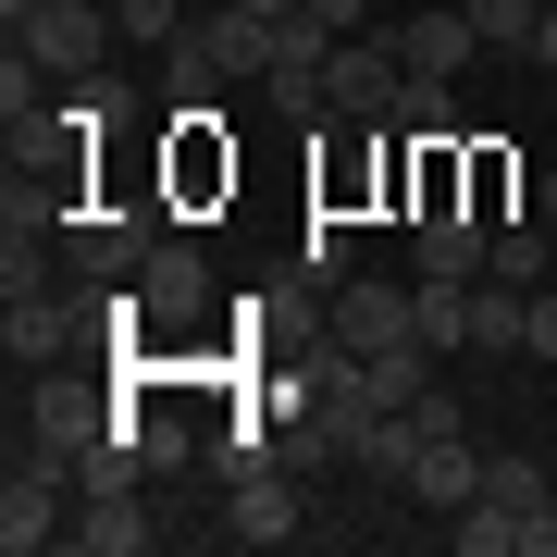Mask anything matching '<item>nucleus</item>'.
Returning a JSON list of instances; mask_svg holds the SVG:
<instances>
[{
    "mask_svg": "<svg viewBox=\"0 0 557 557\" xmlns=\"http://www.w3.org/2000/svg\"><path fill=\"white\" fill-rule=\"evenodd\" d=\"M161 62H174V112H186V100H223V87L273 75V25H260L248 0H211V13L186 25V38L161 50Z\"/></svg>",
    "mask_w": 557,
    "mask_h": 557,
    "instance_id": "f257e3e1",
    "label": "nucleus"
},
{
    "mask_svg": "<svg viewBox=\"0 0 557 557\" xmlns=\"http://www.w3.org/2000/svg\"><path fill=\"white\" fill-rule=\"evenodd\" d=\"M112 421H124V384H75V359H62V372L25 384V434H13V458H50V471H75V458L112 434Z\"/></svg>",
    "mask_w": 557,
    "mask_h": 557,
    "instance_id": "f03ea898",
    "label": "nucleus"
},
{
    "mask_svg": "<svg viewBox=\"0 0 557 557\" xmlns=\"http://www.w3.org/2000/svg\"><path fill=\"white\" fill-rule=\"evenodd\" d=\"M161 248V211H75L62 223V273L100 298V285H137V260Z\"/></svg>",
    "mask_w": 557,
    "mask_h": 557,
    "instance_id": "7ed1b4c3",
    "label": "nucleus"
},
{
    "mask_svg": "<svg viewBox=\"0 0 557 557\" xmlns=\"http://www.w3.org/2000/svg\"><path fill=\"white\" fill-rule=\"evenodd\" d=\"M87 335H112L87 285H75V298H13V310H0V347H13V372H62Z\"/></svg>",
    "mask_w": 557,
    "mask_h": 557,
    "instance_id": "20e7f679",
    "label": "nucleus"
},
{
    "mask_svg": "<svg viewBox=\"0 0 557 557\" xmlns=\"http://www.w3.org/2000/svg\"><path fill=\"white\" fill-rule=\"evenodd\" d=\"M0 545H13V557L75 545V471H50V458H13V483H0Z\"/></svg>",
    "mask_w": 557,
    "mask_h": 557,
    "instance_id": "39448f33",
    "label": "nucleus"
},
{
    "mask_svg": "<svg viewBox=\"0 0 557 557\" xmlns=\"http://www.w3.org/2000/svg\"><path fill=\"white\" fill-rule=\"evenodd\" d=\"M322 335L359 347V359H372V347H409V335H421V285H372V273H347L335 298H322Z\"/></svg>",
    "mask_w": 557,
    "mask_h": 557,
    "instance_id": "423d86ee",
    "label": "nucleus"
},
{
    "mask_svg": "<svg viewBox=\"0 0 557 557\" xmlns=\"http://www.w3.org/2000/svg\"><path fill=\"white\" fill-rule=\"evenodd\" d=\"M13 38L38 50V62H50L62 87H87V75H100V62H112V13H100V0H38V13L13 25Z\"/></svg>",
    "mask_w": 557,
    "mask_h": 557,
    "instance_id": "0eeeda50",
    "label": "nucleus"
},
{
    "mask_svg": "<svg viewBox=\"0 0 557 557\" xmlns=\"http://www.w3.org/2000/svg\"><path fill=\"white\" fill-rule=\"evenodd\" d=\"M397 87H409L397 38H335V62H322V100H335V124H384V112H397Z\"/></svg>",
    "mask_w": 557,
    "mask_h": 557,
    "instance_id": "6e6552de",
    "label": "nucleus"
},
{
    "mask_svg": "<svg viewBox=\"0 0 557 557\" xmlns=\"http://www.w3.org/2000/svg\"><path fill=\"white\" fill-rule=\"evenodd\" d=\"M137 310H149V335H186V322L211 310V260L186 248V236H161V248L137 260Z\"/></svg>",
    "mask_w": 557,
    "mask_h": 557,
    "instance_id": "1a4fd4ad",
    "label": "nucleus"
},
{
    "mask_svg": "<svg viewBox=\"0 0 557 557\" xmlns=\"http://www.w3.org/2000/svg\"><path fill=\"white\" fill-rule=\"evenodd\" d=\"M211 533H223V545H298V496H285V471H236Z\"/></svg>",
    "mask_w": 557,
    "mask_h": 557,
    "instance_id": "9d476101",
    "label": "nucleus"
},
{
    "mask_svg": "<svg viewBox=\"0 0 557 557\" xmlns=\"http://www.w3.org/2000/svg\"><path fill=\"white\" fill-rule=\"evenodd\" d=\"M409 496H421V508H446V520H458V508L483 496V446L458 434V421H446V434H421V446H409Z\"/></svg>",
    "mask_w": 557,
    "mask_h": 557,
    "instance_id": "9b49d317",
    "label": "nucleus"
},
{
    "mask_svg": "<svg viewBox=\"0 0 557 557\" xmlns=\"http://www.w3.org/2000/svg\"><path fill=\"white\" fill-rule=\"evenodd\" d=\"M409 236H421V273H434V285H483V248H496L483 211H421Z\"/></svg>",
    "mask_w": 557,
    "mask_h": 557,
    "instance_id": "f8f14e48",
    "label": "nucleus"
},
{
    "mask_svg": "<svg viewBox=\"0 0 557 557\" xmlns=\"http://www.w3.org/2000/svg\"><path fill=\"white\" fill-rule=\"evenodd\" d=\"M384 38H397V62H409V75H458V62L483 50V25L458 13V0H434V13H409V25H384Z\"/></svg>",
    "mask_w": 557,
    "mask_h": 557,
    "instance_id": "ddd939ff",
    "label": "nucleus"
},
{
    "mask_svg": "<svg viewBox=\"0 0 557 557\" xmlns=\"http://www.w3.org/2000/svg\"><path fill=\"white\" fill-rule=\"evenodd\" d=\"M149 533H161V520H149L137 496H75V545H87V557H137Z\"/></svg>",
    "mask_w": 557,
    "mask_h": 557,
    "instance_id": "4468645a",
    "label": "nucleus"
},
{
    "mask_svg": "<svg viewBox=\"0 0 557 557\" xmlns=\"http://www.w3.org/2000/svg\"><path fill=\"white\" fill-rule=\"evenodd\" d=\"M483 273H496V285H545V273H557V223H545V211H533V223H496Z\"/></svg>",
    "mask_w": 557,
    "mask_h": 557,
    "instance_id": "2eb2a0df",
    "label": "nucleus"
},
{
    "mask_svg": "<svg viewBox=\"0 0 557 557\" xmlns=\"http://www.w3.org/2000/svg\"><path fill=\"white\" fill-rule=\"evenodd\" d=\"M384 124H397L409 149H421V137H458V75H409V87H397V112H384Z\"/></svg>",
    "mask_w": 557,
    "mask_h": 557,
    "instance_id": "dca6fc26",
    "label": "nucleus"
},
{
    "mask_svg": "<svg viewBox=\"0 0 557 557\" xmlns=\"http://www.w3.org/2000/svg\"><path fill=\"white\" fill-rule=\"evenodd\" d=\"M458 13L483 25V50H533V25H545V0H458Z\"/></svg>",
    "mask_w": 557,
    "mask_h": 557,
    "instance_id": "f3484780",
    "label": "nucleus"
},
{
    "mask_svg": "<svg viewBox=\"0 0 557 557\" xmlns=\"http://www.w3.org/2000/svg\"><path fill=\"white\" fill-rule=\"evenodd\" d=\"M421 347H471V285H434V273H421Z\"/></svg>",
    "mask_w": 557,
    "mask_h": 557,
    "instance_id": "a211bd4d",
    "label": "nucleus"
},
{
    "mask_svg": "<svg viewBox=\"0 0 557 557\" xmlns=\"http://www.w3.org/2000/svg\"><path fill=\"white\" fill-rule=\"evenodd\" d=\"M298 273L322 285V298L347 285V223H335V211H310V236H298Z\"/></svg>",
    "mask_w": 557,
    "mask_h": 557,
    "instance_id": "6ab92c4d",
    "label": "nucleus"
},
{
    "mask_svg": "<svg viewBox=\"0 0 557 557\" xmlns=\"http://www.w3.org/2000/svg\"><path fill=\"white\" fill-rule=\"evenodd\" d=\"M508 199H520V161H508V149H471V211L508 223Z\"/></svg>",
    "mask_w": 557,
    "mask_h": 557,
    "instance_id": "aec40b11",
    "label": "nucleus"
},
{
    "mask_svg": "<svg viewBox=\"0 0 557 557\" xmlns=\"http://www.w3.org/2000/svg\"><path fill=\"white\" fill-rule=\"evenodd\" d=\"M112 25H124V38H149V50H174V38H186V0H124Z\"/></svg>",
    "mask_w": 557,
    "mask_h": 557,
    "instance_id": "412c9836",
    "label": "nucleus"
},
{
    "mask_svg": "<svg viewBox=\"0 0 557 557\" xmlns=\"http://www.w3.org/2000/svg\"><path fill=\"white\" fill-rule=\"evenodd\" d=\"M520 359H545V372H557V285H533V335H520Z\"/></svg>",
    "mask_w": 557,
    "mask_h": 557,
    "instance_id": "4be33fe9",
    "label": "nucleus"
},
{
    "mask_svg": "<svg viewBox=\"0 0 557 557\" xmlns=\"http://www.w3.org/2000/svg\"><path fill=\"white\" fill-rule=\"evenodd\" d=\"M298 13H310V25H335V38H347V25H372V0H298Z\"/></svg>",
    "mask_w": 557,
    "mask_h": 557,
    "instance_id": "5701e85b",
    "label": "nucleus"
},
{
    "mask_svg": "<svg viewBox=\"0 0 557 557\" xmlns=\"http://www.w3.org/2000/svg\"><path fill=\"white\" fill-rule=\"evenodd\" d=\"M533 62H545V75H557V0H545V25H533Z\"/></svg>",
    "mask_w": 557,
    "mask_h": 557,
    "instance_id": "b1692460",
    "label": "nucleus"
},
{
    "mask_svg": "<svg viewBox=\"0 0 557 557\" xmlns=\"http://www.w3.org/2000/svg\"><path fill=\"white\" fill-rule=\"evenodd\" d=\"M248 13H260V25H285V13H298V0H248Z\"/></svg>",
    "mask_w": 557,
    "mask_h": 557,
    "instance_id": "393cba45",
    "label": "nucleus"
},
{
    "mask_svg": "<svg viewBox=\"0 0 557 557\" xmlns=\"http://www.w3.org/2000/svg\"><path fill=\"white\" fill-rule=\"evenodd\" d=\"M533 211H545V223H557V174H545V186H533Z\"/></svg>",
    "mask_w": 557,
    "mask_h": 557,
    "instance_id": "a878e982",
    "label": "nucleus"
},
{
    "mask_svg": "<svg viewBox=\"0 0 557 557\" xmlns=\"http://www.w3.org/2000/svg\"><path fill=\"white\" fill-rule=\"evenodd\" d=\"M0 13H13V25H25V13H38V0H0Z\"/></svg>",
    "mask_w": 557,
    "mask_h": 557,
    "instance_id": "bb28decb",
    "label": "nucleus"
},
{
    "mask_svg": "<svg viewBox=\"0 0 557 557\" xmlns=\"http://www.w3.org/2000/svg\"><path fill=\"white\" fill-rule=\"evenodd\" d=\"M545 285H557V273H545Z\"/></svg>",
    "mask_w": 557,
    "mask_h": 557,
    "instance_id": "cd10ccee",
    "label": "nucleus"
}]
</instances>
